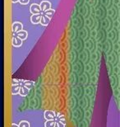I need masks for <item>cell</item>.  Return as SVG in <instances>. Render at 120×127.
Masks as SVG:
<instances>
[{
    "mask_svg": "<svg viewBox=\"0 0 120 127\" xmlns=\"http://www.w3.org/2000/svg\"><path fill=\"white\" fill-rule=\"evenodd\" d=\"M12 30L13 33H17L22 30H23V25L19 22H15L12 25Z\"/></svg>",
    "mask_w": 120,
    "mask_h": 127,
    "instance_id": "6da1fadb",
    "label": "cell"
},
{
    "mask_svg": "<svg viewBox=\"0 0 120 127\" xmlns=\"http://www.w3.org/2000/svg\"><path fill=\"white\" fill-rule=\"evenodd\" d=\"M30 12H31L32 14H40V13H41V10H40V4H36V3L31 4V5H30Z\"/></svg>",
    "mask_w": 120,
    "mask_h": 127,
    "instance_id": "7a4b0ae2",
    "label": "cell"
},
{
    "mask_svg": "<svg viewBox=\"0 0 120 127\" xmlns=\"http://www.w3.org/2000/svg\"><path fill=\"white\" fill-rule=\"evenodd\" d=\"M40 10H41V12H44L51 8V3L48 1L44 0V1H42L40 2Z\"/></svg>",
    "mask_w": 120,
    "mask_h": 127,
    "instance_id": "3957f363",
    "label": "cell"
},
{
    "mask_svg": "<svg viewBox=\"0 0 120 127\" xmlns=\"http://www.w3.org/2000/svg\"><path fill=\"white\" fill-rule=\"evenodd\" d=\"M55 115H56V112H54L53 111L48 110V111H45L44 116H45V118L46 121H49V120H54Z\"/></svg>",
    "mask_w": 120,
    "mask_h": 127,
    "instance_id": "277c9868",
    "label": "cell"
},
{
    "mask_svg": "<svg viewBox=\"0 0 120 127\" xmlns=\"http://www.w3.org/2000/svg\"><path fill=\"white\" fill-rule=\"evenodd\" d=\"M12 45L14 47H20L22 45V40L17 36V35H13L12 38Z\"/></svg>",
    "mask_w": 120,
    "mask_h": 127,
    "instance_id": "5b68a950",
    "label": "cell"
},
{
    "mask_svg": "<svg viewBox=\"0 0 120 127\" xmlns=\"http://www.w3.org/2000/svg\"><path fill=\"white\" fill-rule=\"evenodd\" d=\"M54 120L56 121H59V122H61V123H63V124H64V125H66V118H65V116L63 115V113H60V112L56 113Z\"/></svg>",
    "mask_w": 120,
    "mask_h": 127,
    "instance_id": "8992f818",
    "label": "cell"
},
{
    "mask_svg": "<svg viewBox=\"0 0 120 127\" xmlns=\"http://www.w3.org/2000/svg\"><path fill=\"white\" fill-rule=\"evenodd\" d=\"M50 18H48V17H46L45 15L44 14H41V17H40V23L44 27H47L50 22Z\"/></svg>",
    "mask_w": 120,
    "mask_h": 127,
    "instance_id": "52a82bcc",
    "label": "cell"
},
{
    "mask_svg": "<svg viewBox=\"0 0 120 127\" xmlns=\"http://www.w3.org/2000/svg\"><path fill=\"white\" fill-rule=\"evenodd\" d=\"M30 93V89H28L25 87H24L23 85H20V88H19V93L18 94H20L22 96H26Z\"/></svg>",
    "mask_w": 120,
    "mask_h": 127,
    "instance_id": "ba28073f",
    "label": "cell"
},
{
    "mask_svg": "<svg viewBox=\"0 0 120 127\" xmlns=\"http://www.w3.org/2000/svg\"><path fill=\"white\" fill-rule=\"evenodd\" d=\"M40 17H41V13L40 14H32V16L30 17V22L33 24H38L40 23Z\"/></svg>",
    "mask_w": 120,
    "mask_h": 127,
    "instance_id": "9c48e42d",
    "label": "cell"
},
{
    "mask_svg": "<svg viewBox=\"0 0 120 127\" xmlns=\"http://www.w3.org/2000/svg\"><path fill=\"white\" fill-rule=\"evenodd\" d=\"M16 34V35L18 38H20L22 40H25L27 38V32L26 31H24V30H22V31H20L18 32H17V33H15Z\"/></svg>",
    "mask_w": 120,
    "mask_h": 127,
    "instance_id": "30bf717a",
    "label": "cell"
},
{
    "mask_svg": "<svg viewBox=\"0 0 120 127\" xmlns=\"http://www.w3.org/2000/svg\"><path fill=\"white\" fill-rule=\"evenodd\" d=\"M21 84H12L11 88V93L12 95H17L19 93V88Z\"/></svg>",
    "mask_w": 120,
    "mask_h": 127,
    "instance_id": "8fae6325",
    "label": "cell"
},
{
    "mask_svg": "<svg viewBox=\"0 0 120 127\" xmlns=\"http://www.w3.org/2000/svg\"><path fill=\"white\" fill-rule=\"evenodd\" d=\"M54 12H55V11L54 10H53V9H48V10H47V11H45V12H42L43 14L44 15H45L46 17H48V18H52L53 17V14H54Z\"/></svg>",
    "mask_w": 120,
    "mask_h": 127,
    "instance_id": "7c38bea8",
    "label": "cell"
},
{
    "mask_svg": "<svg viewBox=\"0 0 120 127\" xmlns=\"http://www.w3.org/2000/svg\"><path fill=\"white\" fill-rule=\"evenodd\" d=\"M22 85L26 88H28V89H31V88H33V86H34V83H33L32 81L25 80L23 82V83H22Z\"/></svg>",
    "mask_w": 120,
    "mask_h": 127,
    "instance_id": "4fadbf2b",
    "label": "cell"
},
{
    "mask_svg": "<svg viewBox=\"0 0 120 127\" xmlns=\"http://www.w3.org/2000/svg\"><path fill=\"white\" fill-rule=\"evenodd\" d=\"M55 125V120H49L46 121L45 123V127H54Z\"/></svg>",
    "mask_w": 120,
    "mask_h": 127,
    "instance_id": "5bb4252c",
    "label": "cell"
},
{
    "mask_svg": "<svg viewBox=\"0 0 120 127\" xmlns=\"http://www.w3.org/2000/svg\"><path fill=\"white\" fill-rule=\"evenodd\" d=\"M18 126L19 127H30V124H29V122H27V121H23L19 123Z\"/></svg>",
    "mask_w": 120,
    "mask_h": 127,
    "instance_id": "9a60e30c",
    "label": "cell"
},
{
    "mask_svg": "<svg viewBox=\"0 0 120 127\" xmlns=\"http://www.w3.org/2000/svg\"><path fill=\"white\" fill-rule=\"evenodd\" d=\"M54 127H65V125H64V124H63V123L59 122V121H55Z\"/></svg>",
    "mask_w": 120,
    "mask_h": 127,
    "instance_id": "2e32d148",
    "label": "cell"
},
{
    "mask_svg": "<svg viewBox=\"0 0 120 127\" xmlns=\"http://www.w3.org/2000/svg\"><path fill=\"white\" fill-rule=\"evenodd\" d=\"M30 0H19V2L22 5H26L29 3Z\"/></svg>",
    "mask_w": 120,
    "mask_h": 127,
    "instance_id": "e0dca14e",
    "label": "cell"
},
{
    "mask_svg": "<svg viewBox=\"0 0 120 127\" xmlns=\"http://www.w3.org/2000/svg\"><path fill=\"white\" fill-rule=\"evenodd\" d=\"M12 3H16V2H19V0H11Z\"/></svg>",
    "mask_w": 120,
    "mask_h": 127,
    "instance_id": "ac0fdd59",
    "label": "cell"
},
{
    "mask_svg": "<svg viewBox=\"0 0 120 127\" xmlns=\"http://www.w3.org/2000/svg\"><path fill=\"white\" fill-rule=\"evenodd\" d=\"M12 127H19V126H17V125H16L15 123H12Z\"/></svg>",
    "mask_w": 120,
    "mask_h": 127,
    "instance_id": "d6986e66",
    "label": "cell"
}]
</instances>
